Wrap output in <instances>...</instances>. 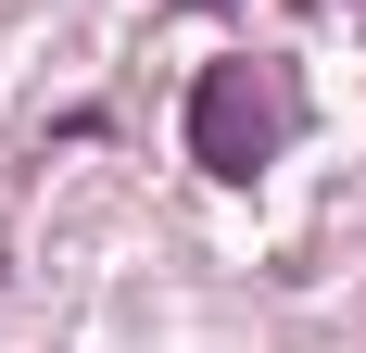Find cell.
<instances>
[{"instance_id":"cell-1","label":"cell","mask_w":366,"mask_h":353,"mask_svg":"<svg viewBox=\"0 0 366 353\" xmlns=\"http://www.w3.org/2000/svg\"><path fill=\"white\" fill-rule=\"evenodd\" d=\"M303 101H291V76L278 64H202V89H189V164L202 176H265L278 151H291Z\"/></svg>"}]
</instances>
